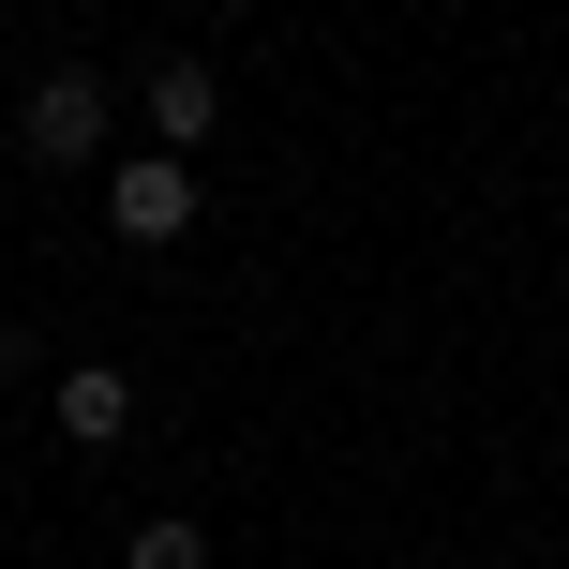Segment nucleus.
Returning <instances> with one entry per match:
<instances>
[{"label": "nucleus", "instance_id": "obj_1", "mask_svg": "<svg viewBox=\"0 0 569 569\" xmlns=\"http://www.w3.org/2000/svg\"><path fill=\"white\" fill-rule=\"evenodd\" d=\"M16 150L30 166H106V76H30V106H16Z\"/></svg>", "mask_w": 569, "mask_h": 569}, {"label": "nucleus", "instance_id": "obj_2", "mask_svg": "<svg viewBox=\"0 0 569 569\" xmlns=\"http://www.w3.org/2000/svg\"><path fill=\"white\" fill-rule=\"evenodd\" d=\"M106 226L136 240V256H166V240L196 226V166H180V150H136V166H106Z\"/></svg>", "mask_w": 569, "mask_h": 569}, {"label": "nucleus", "instance_id": "obj_3", "mask_svg": "<svg viewBox=\"0 0 569 569\" xmlns=\"http://www.w3.org/2000/svg\"><path fill=\"white\" fill-rule=\"evenodd\" d=\"M210 120H226V90H210V60H150V150H180L196 166Z\"/></svg>", "mask_w": 569, "mask_h": 569}, {"label": "nucleus", "instance_id": "obj_4", "mask_svg": "<svg viewBox=\"0 0 569 569\" xmlns=\"http://www.w3.org/2000/svg\"><path fill=\"white\" fill-rule=\"evenodd\" d=\"M60 435H76V450H120V435H136V375L76 360V375H60Z\"/></svg>", "mask_w": 569, "mask_h": 569}, {"label": "nucleus", "instance_id": "obj_5", "mask_svg": "<svg viewBox=\"0 0 569 569\" xmlns=\"http://www.w3.org/2000/svg\"><path fill=\"white\" fill-rule=\"evenodd\" d=\"M120 569H210V525H180V510H150L136 540H120Z\"/></svg>", "mask_w": 569, "mask_h": 569}]
</instances>
